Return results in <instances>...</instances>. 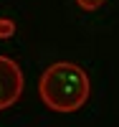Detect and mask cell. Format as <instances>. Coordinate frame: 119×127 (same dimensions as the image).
<instances>
[{
  "instance_id": "obj_3",
  "label": "cell",
  "mask_w": 119,
  "mask_h": 127,
  "mask_svg": "<svg viewBox=\"0 0 119 127\" xmlns=\"http://www.w3.org/2000/svg\"><path fill=\"white\" fill-rule=\"evenodd\" d=\"M13 31H15L13 20H8V18H0V38H10V36H13Z\"/></svg>"
},
{
  "instance_id": "obj_1",
  "label": "cell",
  "mask_w": 119,
  "mask_h": 127,
  "mask_svg": "<svg viewBox=\"0 0 119 127\" xmlns=\"http://www.w3.org/2000/svg\"><path fill=\"white\" fill-rule=\"evenodd\" d=\"M89 92H91V84L86 71L71 61L51 64L41 74V81H38V94L43 104L61 114H71L81 109L89 99Z\"/></svg>"
},
{
  "instance_id": "obj_2",
  "label": "cell",
  "mask_w": 119,
  "mask_h": 127,
  "mask_svg": "<svg viewBox=\"0 0 119 127\" xmlns=\"http://www.w3.org/2000/svg\"><path fill=\"white\" fill-rule=\"evenodd\" d=\"M23 71L10 56H0V109H8L23 94Z\"/></svg>"
},
{
  "instance_id": "obj_4",
  "label": "cell",
  "mask_w": 119,
  "mask_h": 127,
  "mask_svg": "<svg viewBox=\"0 0 119 127\" xmlns=\"http://www.w3.org/2000/svg\"><path fill=\"white\" fill-rule=\"evenodd\" d=\"M76 3H79L84 10H94V8H99V5H101V0H76Z\"/></svg>"
}]
</instances>
